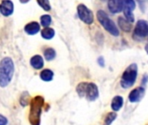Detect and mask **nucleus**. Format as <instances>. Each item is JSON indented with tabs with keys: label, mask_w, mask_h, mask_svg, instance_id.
<instances>
[{
	"label": "nucleus",
	"mask_w": 148,
	"mask_h": 125,
	"mask_svg": "<svg viewBox=\"0 0 148 125\" xmlns=\"http://www.w3.org/2000/svg\"><path fill=\"white\" fill-rule=\"evenodd\" d=\"M133 37L142 39L148 37V23L145 20H138L133 31Z\"/></svg>",
	"instance_id": "0eeeda50"
},
{
	"label": "nucleus",
	"mask_w": 148,
	"mask_h": 125,
	"mask_svg": "<svg viewBox=\"0 0 148 125\" xmlns=\"http://www.w3.org/2000/svg\"><path fill=\"white\" fill-rule=\"evenodd\" d=\"M41 36L43 38L46 39V40H50L51 38L54 37L55 36V31L52 28L50 27H46L45 29H43V31H41Z\"/></svg>",
	"instance_id": "dca6fc26"
},
{
	"label": "nucleus",
	"mask_w": 148,
	"mask_h": 125,
	"mask_svg": "<svg viewBox=\"0 0 148 125\" xmlns=\"http://www.w3.org/2000/svg\"><path fill=\"white\" fill-rule=\"evenodd\" d=\"M108 9L112 13H119L123 11L124 8V1L119 0H112L108 2Z\"/></svg>",
	"instance_id": "9d476101"
},
{
	"label": "nucleus",
	"mask_w": 148,
	"mask_h": 125,
	"mask_svg": "<svg viewBox=\"0 0 148 125\" xmlns=\"http://www.w3.org/2000/svg\"><path fill=\"white\" fill-rule=\"evenodd\" d=\"M117 118V114L115 112H110L106 115V118H105V125H111L112 123V122Z\"/></svg>",
	"instance_id": "6ab92c4d"
},
{
	"label": "nucleus",
	"mask_w": 148,
	"mask_h": 125,
	"mask_svg": "<svg viewBox=\"0 0 148 125\" xmlns=\"http://www.w3.org/2000/svg\"><path fill=\"white\" fill-rule=\"evenodd\" d=\"M44 104L45 99L41 96H37L32 99L29 113V122L31 125H40Z\"/></svg>",
	"instance_id": "f03ea898"
},
{
	"label": "nucleus",
	"mask_w": 148,
	"mask_h": 125,
	"mask_svg": "<svg viewBox=\"0 0 148 125\" xmlns=\"http://www.w3.org/2000/svg\"><path fill=\"white\" fill-rule=\"evenodd\" d=\"M7 123H8L7 118L5 115L0 114V125H7Z\"/></svg>",
	"instance_id": "4be33fe9"
},
{
	"label": "nucleus",
	"mask_w": 148,
	"mask_h": 125,
	"mask_svg": "<svg viewBox=\"0 0 148 125\" xmlns=\"http://www.w3.org/2000/svg\"><path fill=\"white\" fill-rule=\"evenodd\" d=\"M145 96V89L143 87H137L131 91L128 96V99L131 103L139 102Z\"/></svg>",
	"instance_id": "6e6552de"
},
{
	"label": "nucleus",
	"mask_w": 148,
	"mask_h": 125,
	"mask_svg": "<svg viewBox=\"0 0 148 125\" xmlns=\"http://www.w3.org/2000/svg\"><path fill=\"white\" fill-rule=\"evenodd\" d=\"M76 90L80 97H86L89 101H95L99 95L98 86L94 83H80L77 86Z\"/></svg>",
	"instance_id": "7ed1b4c3"
},
{
	"label": "nucleus",
	"mask_w": 148,
	"mask_h": 125,
	"mask_svg": "<svg viewBox=\"0 0 148 125\" xmlns=\"http://www.w3.org/2000/svg\"><path fill=\"white\" fill-rule=\"evenodd\" d=\"M97 18H98V20L100 23V24L111 35H112L114 37H118L119 35V31L118 27L116 26L115 23L108 17V15L104 11H102V10L98 11Z\"/></svg>",
	"instance_id": "20e7f679"
},
{
	"label": "nucleus",
	"mask_w": 148,
	"mask_h": 125,
	"mask_svg": "<svg viewBox=\"0 0 148 125\" xmlns=\"http://www.w3.org/2000/svg\"><path fill=\"white\" fill-rule=\"evenodd\" d=\"M40 78L45 81V82H50L53 79V77H54V73L52 71H51L50 69H45V70H43L41 72H40Z\"/></svg>",
	"instance_id": "2eb2a0df"
},
{
	"label": "nucleus",
	"mask_w": 148,
	"mask_h": 125,
	"mask_svg": "<svg viewBox=\"0 0 148 125\" xmlns=\"http://www.w3.org/2000/svg\"><path fill=\"white\" fill-rule=\"evenodd\" d=\"M14 12V5L13 3L10 0H5L0 4V12L5 17L11 16Z\"/></svg>",
	"instance_id": "1a4fd4ad"
},
{
	"label": "nucleus",
	"mask_w": 148,
	"mask_h": 125,
	"mask_svg": "<svg viewBox=\"0 0 148 125\" xmlns=\"http://www.w3.org/2000/svg\"><path fill=\"white\" fill-rule=\"evenodd\" d=\"M145 51H146V53L148 54V43H146V44H145Z\"/></svg>",
	"instance_id": "b1692460"
},
{
	"label": "nucleus",
	"mask_w": 148,
	"mask_h": 125,
	"mask_svg": "<svg viewBox=\"0 0 148 125\" xmlns=\"http://www.w3.org/2000/svg\"><path fill=\"white\" fill-rule=\"evenodd\" d=\"M77 11H78L79 18L85 24H91L93 23V20H94L93 13H92V12L86 5H83V4L79 5L78 7H77Z\"/></svg>",
	"instance_id": "423d86ee"
},
{
	"label": "nucleus",
	"mask_w": 148,
	"mask_h": 125,
	"mask_svg": "<svg viewBox=\"0 0 148 125\" xmlns=\"http://www.w3.org/2000/svg\"><path fill=\"white\" fill-rule=\"evenodd\" d=\"M30 64L35 70H40L44 67V59L40 55H35L31 58Z\"/></svg>",
	"instance_id": "9b49d317"
},
{
	"label": "nucleus",
	"mask_w": 148,
	"mask_h": 125,
	"mask_svg": "<svg viewBox=\"0 0 148 125\" xmlns=\"http://www.w3.org/2000/svg\"><path fill=\"white\" fill-rule=\"evenodd\" d=\"M38 4L40 5L41 8H43L45 11L48 12L51 10V5L48 0H42V1H38Z\"/></svg>",
	"instance_id": "412c9836"
},
{
	"label": "nucleus",
	"mask_w": 148,
	"mask_h": 125,
	"mask_svg": "<svg viewBox=\"0 0 148 125\" xmlns=\"http://www.w3.org/2000/svg\"><path fill=\"white\" fill-rule=\"evenodd\" d=\"M138 75V66L136 64H132L130 66H128L125 71H124L122 77H121V86L125 89L132 87L137 78Z\"/></svg>",
	"instance_id": "39448f33"
},
{
	"label": "nucleus",
	"mask_w": 148,
	"mask_h": 125,
	"mask_svg": "<svg viewBox=\"0 0 148 125\" xmlns=\"http://www.w3.org/2000/svg\"><path fill=\"white\" fill-rule=\"evenodd\" d=\"M40 23L42 24V26L44 27H47L51 24V17L50 15H43L40 18Z\"/></svg>",
	"instance_id": "aec40b11"
},
{
	"label": "nucleus",
	"mask_w": 148,
	"mask_h": 125,
	"mask_svg": "<svg viewBox=\"0 0 148 125\" xmlns=\"http://www.w3.org/2000/svg\"><path fill=\"white\" fill-rule=\"evenodd\" d=\"M40 31V25L37 22H31L25 26V31L28 35H35Z\"/></svg>",
	"instance_id": "f8f14e48"
},
{
	"label": "nucleus",
	"mask_w": 148,
	"mask_h": 125,
	"mask_svg": "<svg viewBox=\"0 0 148 125\" xmlns=\"http://www.w3.org/2000/svg\"><path fill=\"white\" fill-rule=\"evenodd\" d=\"M124 104V99L121 96H116L113 97L112 103H111V107L113 111H119L122 106Z\"/></svg>",
	"instance_id": "4468645a"
},
{
	"label": "nucleus",
	"mask_w": 148,
	"mask_h": 125,
	"mask_svg": "<svg viewBox=\"0 0 148 125\" xmlns=\"http://www.w3.org/2000/svg\"><path fill=\"white\" fill-rule=\"evenodd\" d=\"M44 56L47 61H51L56 57V51L53 48H47L44 51Z\"/></svg>",
	"instance_id": "f3484780"
},
{
	"label": "nucleus",
	"mask_w": 148,
	"mask_h": 125,
	"mask_svg": "<svg viewBox=\"0 0 148 125\" xmlns=\"http://www.w3.org/2000/svg\"><path fill=\"white\" fill-rule=\"evenodd\" d=\"M98 62H99V65H100V66H104L105 65V64H104V62H105V61H104V58L102 57V56H100V57H99V59H98Z\"/></svg>",
	"instance_id": "5701e85b"
},
{
	"label": "nucleus",
	"mask_w": 148,
	"mask_h": 125,
	"mask_svg": "<svg viewBox=\"0 0 148 125\" xmlns=\"http://www.w3.org/2000/svg\"><path fill=\"white\" fill-rule=\"evenodd\" d=\"M15 66L12 59L9 56L4 57L0 61V87L8 86L12 80Z\"/></svg>",
	"instance_id": "f257e3e1"
},
{
	"label": "nucleus",
	"mask_w": 148,
	"mask_h": 125,
	"mask_svg": "<svg viewBox=\"0 0 148 125\" xmlns=\"http://www.w3.org/2000/svg\"><path fill=\"white\" fill-rule=\"evenodd\" d=\"M118 24H119V28L123 31H125V32H130L131 30H132V23H130L129 21H127L123 17H119L118 18Z\"/></svg>",
	"instance_id": "ddd939ff"
},
{
	"label": "nucleus",
	"mask_w": 148,
	"mask_h": 125,
	"mask_svg": "<svg viewBox=\"0 0 148 125\" xmlns=\"http://www.w3.org/2000/svg\"><path fill=\"white\" fill-rule=\"evenodd\" d=\"M123 12H124V15H125V18L127 20V21H129L130 23H133L134 22V15H133V13H132V10H131V9H129V8H127V7H125L124 6V8H123Z\"/></svg>",
	"instance_id": "a211bd4d"
}]
</instances>
